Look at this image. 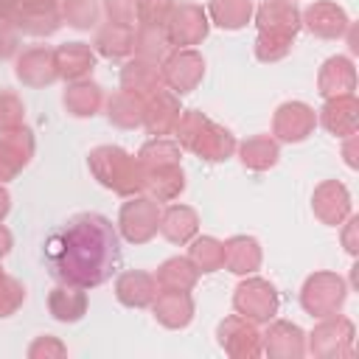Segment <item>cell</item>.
I'll return each instance as SVG.
<instances>
[{
  "label": "cell",
  "mask_w": 359,
  "mask_h": 359,
  "mask_svg": "<svg viewBox=\"0 0 359 359\" xmlns=\"http://www.w3.org/2000/svg\"><path fill=\"white\" fill-rule=\"evenodd\" d=\"M45 261L62 283L79 289L98 286L118 269V233L101 213H76L45 241Z\"/></svg>",
  "instance_id": "cell-1"
},
{
  "label": "cell",
  "mask_w": 359,
  "mask_h": 359,
  "mask_svg": "<svg viewBox=\"0 0 359 359\" xmlns=\"http://www.w3.org/2000/svg\"><path fill=\"white\" fill-rule=\"evenodd\" d=\"M87 163H90L93 177L101 185H107L115 194H121V196H135L146 185V168H143V163L137 157L126 154L118 146H95L90 151V157H87Z\"/></svg>",
  "instance_id": "cell-2"
},
{
  "label": "cell",
  "mask_w": 359,
  "mask_h": 359,
  "mask_svg": "<svg viewBox=\"0 0 359 359\" xmlns=\"http://www.w3.org/2000/svg\"><path fill=\"white\" fill-rule=\"evenodd\" d=\"M348 286L337 272H314L300 289V303L311 317H331L342 309Z\"/></svg>",
  "instance_id": "cell-3"
},
{
  "label": "cell",
  "mask_w": 359,
  "mask_h": 359,
  "mask_svg": "<svg viewBox=\"0 0 359 359\" xmlns=\"http://www.w3.org/2000/svg\"><path fill=\"white\" fill-rule=\"evenodd\" d=\"M309 351L317 359H351L353 356V323L342 314L323 317L309 334Z\"/></svg>",
  "instance_id": "cell-4"
},
{
  "label": "cell",
  "mask_w": 359,
  "mask_h": 359,
  "mask_svg": "<svg viewBox=\"0 0 359 359\" xmlns=\"http://www.w3.org/2000/svg\"><path fill=\"white\" fill-rule=\"evenodd\" d=\"M233 306L244 320L252 323H269L278 314V292L264 278H247L236 286Z\"/></svg>",
  "instance_id": "cell-5"
},
{
  "label": "cell",
  "mask_w": 359,
  "mask_h": 359,
  "mask_svg": "<svg viewBox=\"0 0 359 359\" xmlns=\"http://www.w3.org/2000/svg\"><path fill=\"white\" fill-rule=\"evenodd\" d=\"M118 227H121L123 238L132 241V244L149 241L160 230V208H157V199L137 196V194L129 196V202H123V208H121Z\"/></svg>",
  "instance_id": "cell-6"
},
{
  "label": "cell",
  "mask_w": 359,
  "mask_h": 359,
  "mask_svg": "<svg viewBox=\"0 0 359 359\" xmlns=\"http://www.w3.org/2000/svg\"><path fill=\"white\" fill-rule=\"evenodd\" d=\"M160 76H163V87L174 93H191L205 76V59L194 48H177L163 56Z\"/></svg>",
  "instance_id": "cell-7"
},
{
  "label": "cell",
  "mask_w": 359,
  "mask_h": 359,
  "mask_svg": "<svg viewBox=\"0 0 359 359\" xmlns=\"http://www.w3.org/2000/svg\"><path fill=\"white\" fill-rule=\"evenodd\" d=\"M208 11L196 3H180L171 8L168 20H165V36L171 45L177 48H191L199 45L208 36Z\"/></svg>",
  "instance_id": "cell-8"
},
{
  "label": "cell",
  "mask_w": 359,
  "mask_h": 359,
  "mask_svg": "<svg viewBox=\"0 0 359 359\" xmlns=\"http://www.w3.org/2000/svg\"><path fill=\"white\" fill-rule=\"evenodd\" d=\"M219 345L236 359H255L261 353V334L252 320L233 314L219 323Z\"/></svg>",
  "instance_id": "cell-9"
},
{
  "label": "cell",
  "mask_w": 359,
  "mask_h": 359,
  "mask_svg": "<svg viewBox=\"0 0 359 359\" xmlns=\"http://www.w3.org/2000/svg\"><path fill=\"white\" fill-rule=\"evenodd\" d=\"M317 115L309 104L303 101H286L278 107L275 121H272V135L283 143H300L314 132Z\"/></svg>",
  "instance_id": "cell-10"
},
{
  "label": "cell",
  "mask_w": 359,
  "mask_h": 359,
  "mask_svg": "<svg viewBox=\"0 0 359 359\" xmlns=\"http://www.w3.org/2000/svg\"><path fill=\"white\" fill-rule=\"evenodd\" d=\"M34 154V135L25 126L0 132V182L17 177Z\"/></svg>",
  "instance_id": "cell-11"
},
{
  "label": "cell",
  "mask_w": 359,
  "mask_h": 359,
  "mask_svg": "<svg viewBox=\"0 0 359 359\" xmlns=\"http://www.w3.org/2000/svg\"><path fill=\"white\" fill-rule=\"evenodd\" d=\"M311 208L323 224H342L351 216V194L339 180H325L314 188Z\"/></svg>",
  "instance_id": "cell-12"
},
{
  "label": "cell",
  "mask_w": 359,
  "mask_h": 359,
  "mask_svg": "<svg viewBox=\"0 0 359 359\" xmlns=\"http://www.w3.org/2000/svg\"><path fill=\"white\" fill-rule=\"evenodd\" d=\"M261 351L272 359H300L306 353V337L294 323L275 320L266 334H261Z\"/></svg>",
  "instance_id": "cell-13"
},
{
  "label": "cell",
  "mask_w": 359,
  "mask_h": 359,
  "mask_svg": "<svg viewBox=\"0 0 359 359\" xmlns=\"http://www.w3.org/2000/svg\"><path fill=\"white\" fill-rule=\"evenodd\" d=\"M180 98L171 93V90H165V87H160L157 93H151L149 98H146V109H143V126L149 129V135H154V137H163V135H171L174 132V123H177V118H180Z\"/></svg>",
  "instance_id": "cell-14"
},
{
  "label": "cell",
  "mask_w": 359,
  "mask_h": 359,
  "mask_svg": "<svg viewBox=\"0 0 359 359\" xmlns=\"http://www.w3.org/2000/svg\"><path fill=\"white\" fill-rule=\"evenodd\" d=\"M300 25H306L311 34H317L323 39H339L345 34V28H348V14L337 3L320 0V3H311L300 14Z\"/></svg>",
  "instance_id": "cell-15"
},
{
  "label": "cell",
  "mask_w": 359,
  "mask_h": 359,
  "mask_svg": "<svg viewBox=\"0 0 359 359\" xmlns=\"http://www.w3.org/2000/svg\"><path fill=\"white\" fill-rule=\"evenodd\" d=\"M14 73H17V79H20L22 84H28V87H45V84H50L53 79H59V73H56V56H53V50L45 48V45L28 48V50L20 53Z\"/></svg>",
  "instance_id": "cell-16"
},
{
  "label": "cell",
  "mask_w": 359,
  "mask_h": 359,
  "mask_svg": "<svg viewBox=\"0 0 359 359\" xmlns=\"http://www.w3.org/2000/svg\"><path fill=\"white\" fill-rule=\"evenodd\" d=\"M151 311L154 320L165 328H185L194 317V300L188 292H177V289H160L151 300Z\"/></svg>",
  "instance_id": "cell-17"
},
{
  "label": "cell",
  "mask_w": 359,
  "mask_h": 359,
  "mask_svg": "<svg viewBox=\"0 0 359 359\" xmlns=\"http://www.w3.org/2000/svg\"><path fill=\"white\" fill-rule=\"evenodd\" d=\"M317 87L323 98H334V95H351L356 87V70L353 62L345 56H331L323 62L320 76H317Z\"/></svg>",
  "instance_id": "cell-18"
},
{
  "label": "cell",
  "mask_w": 359,
  "mask_h": 359,
  "mask_svg": "<svg viewBox=\"0 0 359 359\" xmlns=\"http://www.w3.org/2000/svg\"><path fill=\"white\" fill-rule=\"evenodd\" d=\"M320 121L323 126L337 135V137H345V135H353L356 126H359V104L351 95H334V98H325V107L320 112Z\"/></svg>",
  "instance_id": "cell-19"
},
{
  "label": "cell",
  "mask_w": 359,
  "mask_h": 359,
  "mask_svg": "<svg viewBox=\"0 0 359 359\" xmlns=\"http://www.w3.org/2000/svg\"><path fill=\"white\" fill-rule=\"evenodd\" d=\"M163 87V76H160V67L157 62H149V59H129L121 70V90L126 93H135L140 98H149L151 93H157Z\"/></svg>",
  "instance_id": "cell-20"
},
{
  "label": "cell",
  "mask_w": 359,
  "mask_h": 359,
  "mask_svg": "<svg viewBox=\"0 0 359 359\" xmlns=\"http://www.w3.org/2000/svg\"><path fill=\"white\" fill-rule=\"evenodd\" d=\"M191 151L199 154L202 160L219 163V160H227L236 151V137L224 126H219L213 121H205L202 129H199V135L191 143Z\"/></svg>",
  "instance_id": "cell-21"
},
{
  "label": "cell",
  "mask_w": 359,
  "mask_h": 359,
  "mask_svg": "<svg viewBox=\"0 0 359 359\" xmlns=\"http://www.w3.org/2000/svg\"><path fill=\"white\" fill-rule=\"evenodd\" d=\"M115 294L123 306L129 309H143V306H151L154 294H157V280L154 275L149 272H140V269H129L123 275H118L115 280Z\"/></svg>",
  "instance_id": "cell-22"
},
{
  "label": "cell",
  "mask_w": 359,
  "mask_h": 359,
  "mask_svg": "<svg viewBox=\"0 0 359 359\" xmlns=\"http://www.w3.org/2000/svg\"><path fill=\"white\" fill-rule=\"evenodd\" d=\"M258 31H275V34H289L294 36L300 28V11L294 8L292 0H264L255 14Z\"/></svg>",
  "instance_id": "cell-23"
},
{
  "label": "cell",
  "mask_w": 359,
  "mask_h": 359,
  "mask_svg": "<svg viewBox=\"0 0 359 359\" xmlns=\"http://www.w3.org/2000/svg\"><path fill=\"white\" fill-rule=\"evenodd\" d=\"M53 56H56V73L67 81L87 79L93 65H95V53L84 42H65L53 50Z\"/></svg>",
  "instance_id": "cell-24"
},
{
  "label": "cell",
  "mask_w": 359,
  "mask_h": 359,
  "mask_svg": "<svg viewBox=\"0 0 359 359\" xmlns=\"http://www.w3.org/2000/svg\"><path fill=\"white\" fill-rule=\"evenodd\" d=\"M222 252H224V264L230 272L236 275H250L261 266V247L252 236H233L222 244Z\"/></svg>",
  "instance_id": "cell-25"
},
{
  "label": "cell",
  "mask_w": 359,
  "mask_h": 359,
  "mask_svg": "<svg viewBox=\"0 0 359 359\" xmlns=\"http://www.w3.org/2000/svg\"><path fill=\"white\" fill-rule=\"evenodd\" d=\"M199 230V216L188 205H171L160 213V233L171 244H188Z\"/></svg>",
  "instance_id": "cell-26"
},
{
  "label": "cell",
  "mask_w": 359,
  "mask_h": 359,
  "mask_svg": "<svg viewBox=\"0 0 359 359\" xmlns=\"http://www.w3.org/2000/svg\"><path fill=\"white\" fill-rule=\"evenodd\" d=\"M182 188H185V174H182L180 163L146 168V185H143V191H149L151 199H157V202L177 199L182 194Z\"/></svg>",
  "instance_id": "cell-27"
},
{
  "label": "cell",
  "mask_w": 359,
  "mask_h": 359,
  "mask_svg": "<svg viewBox=\"0 0 359 359\" xmlns=\"http://www.w3.org/2000/svg\"><path fill=\"white\" fill-rule=\"evenodd\" d=\"M101 104H104V93H101V87H98L95 81H90V79H79V81H73V84L65 90V109H67L70 115H76V118H90V115H95V112L101 109Z\"/></svg>",
  "instance_id": "cell-28"
},
{
  "label": "cell",
  "mask_w": 359,
  "mask_h": 359,
  "mask_svg": "<svg viewBox=\"0 0 359 359\" xmlns=\"http://www.w3.org/2000/svg\"><path fill=\"white\" fill-rule=\"evenodd\" d=\"M48 309L59 323H76L87 311V294L79 286L62 283L48 294Z\"/></svg>",
  "instance_id": "cell-29"
},
{
  "label": "cell",
  "mask_w": 359,
  "mask_h": 359,
  "mask_svg": "<svg viewBox=\"0 0 359 359\" xmlns=\"http://www.w3.org/2000/svg\"><path fill=\"white\" fill-rule=\"evenodd\" d=\"M143 109H146V98L135 95V93H126V90H118L109 95L107 101V115L115 126L121 129H135L143 123Z\"/></svg>",
  "instance_id": "cell-30"
},
{
  "label": "cell",
  "mask_w": 359,
  "mask_h": 359,
  "mask_svg": "<svg viewBox=\"0 0 359 359\" xmlns=\"http://www.w3.org/2000/svg\"><path fill=\"white\" fill-rule=\"evenodd\" d=\"M95 50L107 59H123L135 50V31L129 25L107 22L95 34Z\"/></svg>",
  "instance_id": "cell-31"
},
{
  "label": "cell",
  "mask_w": 359,
  "mask_h": 359,
  "mask_svg": "<svg viewBox=\"0 0 359 359\" xmlns=\"http://www.w3.org/2000/svg\"><path fill=\"white\" fill-rule=\"evenodd\" d=\"M199 278V269L191 264V258H168L160 264L154 280H157V289H177V292H188L194 289Z\"/></svg>",
  "instance_id": "cell-32"
},
{
  "label": "cell",
  "mask_w": 359,
  "mask_h": 359,
  "mask_svg": "<svg viewBox=\"0 0 359 359\" xmlns=\"http://www.w3.org/2000/svg\"><path fill=\"white\" fill-rule=\"evenodd\" d=\"M238 154H241V163L252 171H266L278 163V143L275 137L269 135H255L250 140H244L238 146Z\"/></svg>",
  "instance_id": "cell-33"
},
{
  "label": "cell",
  "mask_w": 359,
  "mask_h": 359,
  "mask_svg": "<svg viewBox=\"0 0 359 359\" xmlns=\"http://www.w3.org/2000/svg\"><path fill=\"white\" fill-rule=\"evenodd\" d=\"M208 14L219 28L236 31L250 22L252 17V0H210Z\"/></svg>",
  "instance_id": "cell-34"
},
{
  "label": "cell",
  "mask_w": 359,
  "mask_h": 359,
  "mask_svg": "<svg viewBox=\"0 0 359 359\" xmlns=\"http://www.w3.org/2000/svg\"><path fill=\"white\" fill-rule=\"evenodd\" d=\"M168 48H171V42H168L163 25H140L135 31V56L149 59V62H163Z\"/></svg>",
  "instance_id": "cell-35"
},
{
  "label": "cell",
  "mask_w": 359,
  "mask_h": 359,
  "mask_svg": "<svg viewBox=\"0 0 359 359\" xmlns=\"http://www.w3.org/2000/svg\"><path fill=\"white\" fill-rule=\"evenodd\" d=\"M137 160L143 163V168L174 165V163H180V143L177 140H168V137H151L137 151Z\"/></svg>",
  "instance_id": "cell-36"
},
{
  "label": "cell",
  "mask_w": 359,
  "mask_h": 359,
  "mask_svg": "<svg viewBox=\"0 0 359 359\" xmlns=\"http://www.w3.org/2000/svg\"><path fill=\"white\" fill-rule=\"evenodd\" d=\"M188 258H191V264H194L199 272H216V269H222V264H224L222 241H216V238H210V236L194 238V241H191V250H188Z\"/></svg>",
  "instance_id": "cell-37"
},
{
  "label": "cell",
  "mask_w": 359,
  "mask_h": 359,
  "mask_svg": "<svg viewBox=\"0 0 359 359\" xmlns=\"http://www.w3.org/2000/svg\"><path fill=\"white\" fill-rule=\"evenodd\" d=\"M17 31L31 34V36H48L62 25L59 11H34V14H11Z\"/></svg>",
  "instance_id": "cell-38"
},
{
  "label": "cell",
  "mask_w": 359,
  "mask_h": 359,
  "mask_svg": "<svg viewBox=\"0 0 359 359\" xmlns=\"http://www.w3.org/2000/svg\"><path fill=\"white\" fill-rule=\"evenodd\" d=\"M62 20L73 28H93L101 17V8L95 0H62Z\"/></svg>",
  "instance_id": "cell-39"
},
{
  "label": "cell",
  "mask_w": 359,
  "mask_h": 359,
  "mask_svg": "<svg viewBox=\"0 0 359 359\" xmlns=\"http://www.w3.org/2000/svg\"><path fill=\"white\" fill-rule=\"evenodd\" d=\"M292 42H294V36H289V34L258 31V39H255V56H258L261 62H278V59H283V56L292 50Z\"/></svg>",
  "instance_id": "cell-40"
},
{
  "label": "cell",
  "mask_w": 359,
  "mask_h": 359,
  "mask_svg": "<svg viewBox=\"0 0 359 359\" xmlns=\"http://www.w3.org/2000/svg\"><path fill=\"white\" fill-rule=\"evenodd\" d=\"M205 121H208V118H205L199 109H185V112H180V118H177V123H174V137H177V143L185 146V149H191V143H194V137L199 135V129H202Z\"/></svg>",
  "instance_id": "cell-41"
},
{
  "label": "cell",
  "mask_w": 359,
  "mask_h": 359,
  "mask_svg": "<svg viewBox=\"0 0 359 359\" xmlns=\"http://www.w3.org/2000/svg\"><path fill=\"white\" fill-rule=\"evenodd\" d=\"M22 300H25V286L17 278L0 275V317L14 314Z\"/></svg>",
  "instance_id": "cell-42"
},
{
  "label": "cell",
  "mask_w": 359,
  "mask_h": 359,
  "mask_svg": "<svg viewBox=\"0 0 359 359\" xmlns=\"http://www.w3.org/2000/svg\"><path fill=\"white\" fill-rule=\"evenodd\" d=\"M22 101L14 95V93H0V132H8V129H17L22 126Z\"/></svg>",
  "instance_id": "cell-43"
},
{
  "label": "cell",
  "mask_w": 359,
  "mask_h": 359,
  "mask_svg": "<svg viewBox=\"0 0 359 359\" xmlns=\"http://www.w3.org/2000/svg\"><path fill=\"white\" fill-rule=\"evenodd\" d=\"M171 8H174L171 0H140L137 22H140V25H165Z\"/></svg>",
  "instance_id": "cell-44"
},
{
  "label": "cell",
  "mask_w": 359,
  "mask_h": 359,
  "mask_svg": "<svg viewBox=\"0 0 359 359\" xmlns=\"http://www.w3.org/2000/svg\"><path fill=\"white\" fill-rule=\"evenodd\" d=\"M137 8H140V0H104V11H107L109 22L129 25V28L137 20Z\"/></svg>",
  "instance_id": "cell-45"
},
{
  "label": "cell",
  "mask_w": 359,
  "mask_h": 359,
  "mask_svg": "<svg viewBox=\"0 0 359 359\" xmlns=\"http://www.w3.org/2000/svg\"><path fill=\"white\" fill-rule=\"evenodd\" d=\"M67 353V348L56 339V337H36L34 342H31V348H28V356L31 359H59V356H65Z\"/></svg>",
  "instance_id": "cell-46"
},
{
  "label": "cell",
  "mask_w": 359,
  "mask_h": 359,
  "mask_svg": "<svg viewBox=\"0 0 359 359\" xmlns=\"http://www.w3.org/2000/svg\"><path fill=\"white\" fill-rule=\"evenodd\" d=\"M20 45V31L11 20H0V59H8L17 53Z\"/></svg>",
  "instance_id": "cell-47"
},
{
  "label": "cell",
  "mask_w": 359,
  "mask_h": 359,
  "mask_svg": "<svg viewBox=\"0 0 359 359\" xmlns=\"http://www.w3.org/2000/svg\"><path fill=\"white\" fill-rule=\"evenodd\" d=\"M14 14H34V11H56L59 0H11Z\"/></svg>",
  "instance_id": "cell-48"
},
{
  "label": "cell",
  "mask_w": 359,
  "mask_h": 359,
  "mask_svg": "<svg viewBox=\"0 0 359 359\" xmlns=\"http://www.w3.org/2000/svg\"><path fill=\"white\" fill-rule=\"evenodd\" d=\"M356 227H359V219L356 216H348V222H345V230H342V244H345V250L348 252H356Z\"/></svg>",
  "instance_id": "cell-49"
},
{
  "label": "cell",
  "mask_w": 359,
  "mask_h": 359,
  "mask_svg": "<svg viewBox=\"0 0 359 359\" xmlns=\"http://www.w3.org/2000/svg\"><path fill=\"white\" fill-rule=\"evenodd\" d=\"M345 137H348V140H345V149H342V151H345V163H348L351 168H356V132H353V135H345Z\"/></svg>",
  "instance_id": "cell-50"
},
{
  "label": "cell",
  "mask_w": 359,
  "mask_h": 359,
  "mask_svg": "<svg viewBox=\"0 0 359 359\" xmlns=\"http://www.w3.org/2000/svg\"><path fill=\"white\" fill-rule=\"evenodd\" d=\"M8 250H11V233H8V230L0 224V258H3Z\"/></svg>",
  "instance_id": "cell-51"
},
{
  "label": "cell",
  "mask_w": 359,
  "mask_h": 359,
  "mask_svg": "<svg viewBox=\"0 0 359 359\" xmlns=\"http://www.w3.org/2000/svg\"><path fill=\"white\" fill-rule=\"evenodd\" d=\"M8 205H11V196H8V191L0 185V222H3V216L8 213Z\"/></svg>",
  "instance_id": "cell-52"
},
{
  "label": "cell",
  "mask_w": 359,
  "mask_h": 359,
  "mask_svg": "<svg viewBox=\"0 0 359 359\" xmlns=\"http://www.w3.org/2000/svg\"><path fill=\"white\" fill-rule=\"evenodd\" d=\"M14 14V3L11 0H0V20H11Z\"/></svg>",
  "instance_id": "cell-53"
},
{
  "label": "cell",
  "mask_w": 359,
  "mask_h": 359,
  "mask_svg": "<svg viewBox=\"0 0 359 359\" xmlns=\"http://www.w3.org/2000/svg\"><path fill=\"white\" fill-rule=\"evenodd\" d=\"M0 275H3V269H0Z\"/></svg>",
  "instance_id": "cell-54"
}]
</instances>
